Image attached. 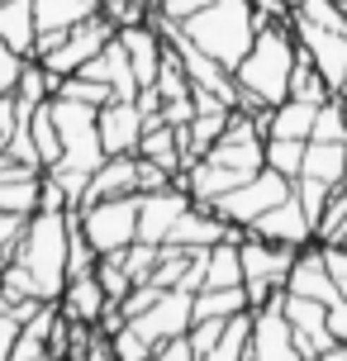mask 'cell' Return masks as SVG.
<instances>
[{
  "label": "cell",
  "instance_id": "cell-31",
  "mask_svg": "<svg viewBox=\"0 0 347 361\" xmlns=\"http://www.w3.org/2000/svg\"><path fill=\"white\" fill-rule=\"evenodd\" d=\"M53 95H62V100H81V105H95V109L114 100V90L105 86V81H91V76H76V72H72V76H62Z\"/></svg>",
  "mask_w": 347,
  "mask_h": 361
},
{
  "label": "cell",
  "instance_id": "cell-6",
  "mask_svg": "<svg viewBox=\"0 0 347 361\" xmlns=\"http://www.w3.org/2000/svg\"><path fill=\"white\" fill-rule=\"evenodd\" d=\"M81 233L91 238L95 257L124 252L128 243H138V195H114V200H95L76 209Z\"/></svg>",
  "mask_w": 347,
  "mask_h": 361
},
{
  "label": "cell",
  "instance_id": "cell-29",
  "mask_svg": "<svg viewBox=\"0 0 347 361\" xmlns=\"http://www.w3.org/2000/svg\"><path fill=\"white\" fill-rule=\"evenodd\" d=\"M310 138H314V143H347V100H343V95H333V100L319 105Z\"/></svg>",
  "mask_w": 347,
  "mask_h": 361
},
{
  "label": "cell",
  "instance_id": "cell-28",
  "mask_svg": "<svg viewBox=\"0 0 347 361\" xmlns=\"http://www.w3.org/2000/svg\"><path fill=\"white\" fill-rule=\"evenodd\" d=\"M291 100H305V105H324V100H333L329 81L314 72V62L305 53L295 57V72H291Z\"/></svg>",
  "mask_w": 347,
  "mask_h": 361
},
{
  "label": "cell",
  "instance_id": "cell-44",
  "mask_svg": "<svg viewBox=\"0 0 347 361\" xmlns=\"http://www.w3.org/2000/svg\"><path fill=\"white\" fill-rule=\"evenodd\" d=\"M338 95H343V100H347V76H343V86H338Z\"/></svg>",
  "mask_w": 347,
  "mask_h": 361
},
{
  "label": "cell",
  "instance_id": "cell-48",
  "mask_svg": "<svg viewBox=\"0 0 347 361\" xmlns=\"http://www.w3.org/2000/svg\"><path fill=\"white\" fill-rule=\"evenodd\" d=\"M338 5H347V0H338Z\"/></svg>",
  "mask_w": 347,
  "mask_h": 361
},
{
  "label": "cell",
  "instance_id": "cell-9",
  "mask_svg": "<svg viewBox=\"0 0 347 361\" xmlns=\"http://www.w3.org/2000/svg\"><path fill=\"white\" fill-rule=\"evenodd\" d=\"M110 38H114V24L105 15H91V19H81V24H72L67 38L57 43L53 53H43L38 62H43V72H53V76H72V72H81Z\"/></svg>",
  "mask_w": 347,
  "mask_h": 361
},
{
  "label": "cell",
  "instance_id": "cell-22",
  "mask_svg": "<svg viewBox=\"0 0 347 361\" xmlns=\"http://www.w3.org/2000/svg\"><path fill=\"white\" fill-rule=\"evenodd\" d=\"M238 238L229 233L214 247H205V286L200 290H224V286H243V252H238Z\"/></svg>",
  "mask_w": 347,
  "mask_h": 361
},
{
  "label": "cell",
  "instance_id": "cell-38",
  "mask_svg": "<svg viewBox=\"0 0 347 361\" xmlns=\"http://www.w3.org/2000/svg\"><path fill=\"white\" fill-rule=\"evenodd\" d=\"M24 228H29V219H24V214H0V257H5V262L15 257Z\"/></svg>",
  "mask_w": 347,
  "mask_h": 361
},
{
  "label": "cell",
  "instance_id": "cell-19",
  "mask_svg": "<svg viewBox=\"0 0 347 361\" xmlns=\"http://www.w3.org/2000/svg\"><path fill=\"white\" fill-rule=\"evenodd\" d=\"M62 314L67 319H81V324H91L105 314V305H110V295H105V286H100V276L95 271H81V276H67V286H62Z\"/></svg>",
  "mask_w": 347,
  "mask_h": 361
},
{
  "label": "cell",
  "instance_id": "cell-36",
  "mask_svg": "<svg viewBox=\"0 0 347 361\" xmlns=\"http://www.w3.org/2000/svg\"><path fill=\"white\" fill-rule=\"evenodd\" d=\"M338 190V185H324V180H310V176H300L295 180V200L305 204V214L319 224V214H324V204H329V195Z\"/></svg>",
  "mask_w": 347,
  "mask_h": 361
},
{
  "label": "cell",
  "instance_id": "cell-16",
  "mask_svg": "<svg viewBox=\"0 0 347 361\" xmlns=\"http://www.w3.org/2000/svg\"><path fill=\"white\" fill-rule=\"evenodd\" d=\"M114 38L124 43L128 62H133V72H138V86H152L157 81V67H162V34H157V24L152 19H138V24H119Z\"/></svg>",
  "mask_w": 347,
  "mask_h": 361
},
{
  "label": "cell",
  "instance_id": "cell-46",
  "mask_svg": "<svg viewBox=\"0 0 347 361\" xmlns=\"http://www.w3.org/2000/svg\"><path fill=\"white\" fill-rule=\"evenodd\" d=\"M147 5H152V10H157V5H166V0H147Z\"/></svg>",
  "mask_w": 347,
  "mask_h": 361
},
{
  "label": "cell",
  "instance_id": "cell-11",
  "mask_svg": "<svg viewBox=\"0 0 347 361\" xmlns=\"http://www.w3.org/2000/svg\"><path fill=\"white\" fill-rule=\"evenodd\" d=\"M195 200L185 195V185H162V190H138V243L162 247L166 233L176 228V219L190 209Z\"/></svg>",
  "mask_w": 347,
  "mask_h": 361
},
{
  "label": "cell",
  "instance_id": "cell-7",
  "mask_svg": "<svg viewBox=\"0 0 347 361\" xmlns=\"http://www.w3.org/2000/svg\"><path fill=\"white\" fill-rule=\"evenodd\" d=\"M286 290H276L262 309H252V343H248V361H305L295 347L291 319H286Z\"/></svg>",
  "mask_w": 347,
  "mask_h": 361
},
{
  "label": "cell",
  "instance_id": "cell-21",
  "mask_svg": "<svg viewBox=\"0 0 347 361\" xmlns=\"http://www.w3.org/2000/svg\"><path fill=\"white\" fill-rule=\"evenodd\" d=\"M105 0H34V24L38 34H67L72 24L100 15Z\"/></svg>",
  "mask_w": 347,
  "mask_h": 361
},
{
  "label": "cell",
  "instance_id": "cell-30",
  "mask_svg": "<svg viewBox=\"0 0 347 361\" xmlns=\"http://www.w3.org/2000/svg\"><path fill=\"white\" fill-rule=\"evenodd\" d=\"M262 157H267L272 171L295 180L300 166H305V138H267V143H262Z\"/></svg>",
  "mask_w": 347,
  "mask_h": 361
},
{
  "label": "cell",
  "instance_id": "cell-2",
  "mask_svg": "<svg viewBox=\"0 0 347 361\" xmlns=\"http://www.w3.org/2000/svg\"><path fill=\"white\" fill-rule=\"evenodd\" d=\"M181 34L200 48L205 57H214L219 67L233 72L248 57L257 38V19H252V0H205L195 15L181 19Z\"/></svg>",
  "mask_w": 347,
  "mask_h": 361
},
{
  "label": "cell",
  "instance_id": "cell-45",
  "mask_svg": "<svg viewBox=\"0 0 347 361\" xmlns=\"http://www.w3.org/2000/svg\"><path fill=\"white\" fill-rule=\"evenodd\" d=\"M286 5H291V10H300V5H305V0H286Z\"/></svg>",
  "mask_w": 347,
  "mask_h": 361
},
{
  "label": "cell",
  "instance_id": "cell-26",
  "mask_svg": "<svg viewBox=\"0 0 347 361\" xmlns=\"http://www.w3.org/2000/svg\"><path fill=\"white\" fill-rule=\"evenodd\" d=\"M29 133H34V147H38V157H43V171H48L62 157V133H57V119H53V100L29 109Z\"/></svg>",
  "mask_w": 347,
  "mask_h": 361
},
{
  "label": "cell",
  "instance_id": "cell-13",
  "mask_svg": "<svg viewBox=\"0 0 347 361\" xmlns=\"http://www.w3.org/2000/svg\"><path fill=\"white\" fill-rule=\"evenodd\" d=\"M286 319H291V333H295V347H300V357L314 361L329 343H338L329 333V305H319V300H305V295H291L286 290Z\"/></svg>",
  "mask_w": 347,
  "mask_h": 361
},
{
  "label": "cell",
  "instance_id": "cell-37",
  "mask_svg": "<svg viewBox=\"0 0 347 361\" xmlns=\"http://www.w3.org/2000/svg\"><path fill=\"white\" fill-rule=\"evenodd\" d=\"M24 62H29V57L15 53V48H10V43L0 38V95L19 86V72H24Z\"/></svg>",
  "mask_w": 347,
  "mask_h": 361
},
{
  "label": "cell",
  "instance_id": "cell-25",
  "mask_svg": "<svg viewBox=\"0 0 347 361\" xmlns=\"http://www.w3.org/2000/svg\"><path fill=\"white\" fill-rule=\"evenodd\" d=\"M243 309H252L248 290L243 286H224V290H200L195 305H190V319H233Z\"/></svg>",
  "mask_w": 347,
  "mask_h": 361
},
{
  "label": "cell",
  "instance_id": "cell-34",
  "mask_svg": "<svg viewBox=\"0 0 347 361\" xmlns=\"http://www.w3.org/2000/svg\"><path fill=\"white\" fill-rule=\"evenodd\" d=\"M224 328H229V319H190V328H185L190 352H195V357H205V352L224 338Z\"/></svg>",
  "mask_w": 347,
  "mask_h": 361
},
{
  "label": "cell",
  "instance_id": "cell-42",
  "mask_svg": "<svg viewBox=\"0 0 347 361\" xmlns=\"http://www.w3.org/2000/svg\"><path fill=\"white\" fill-rule=\"evenodd\" d=\"M329 333L338 343H347V300H333L329 305Z\"/></svg>",
  "mask_w": 347,
  "mask_h": 361
},
{
  "label": "cell",
  "instance_id": "cell-23",
  "mask_svg": "<svg viewBox=\"0 0 347 361\" xmlns=\"http://www.w3.org/2000/svg\"><path fill=\"white\" fill-rule=\"evenodd\" d=\"M300 176L324 180V185H347V143H305V166ZM295 176V180H300Z\"/></svg>",
  "mask_w": 347,
  "mask_h": 361
},
{
  "label": "cell",
  "instance_id": "cell-40",
  "mask_svg": "<svg viewBox=\"0 0 347 361\" xmlns=\"http://www.w3.org/2000/svg\"><path fill=\"white\" fill-rule=\"evenodd\" d=\"M15 338H19V319H15V309H10V300L0 295V361L10 357Z\"/></svg>",
  "mask_w": 347,
  "mask_h": 361
},
{
  "label": "cell",
  "instance_id": "cell-5",
  "mask_svg": "<svg viewBox=\"0 0 347 361\" xmlns=\"http://www.w3.org/2000/svg\"><path fill=\"white\" fill-rule=\"evenodd\" d=\"M238 252H243V290H248L252 309H262L276 290H286V276H291V262L300 247H281V243H267L243 228Z\"/></svg>",
  "mask_w": 347,
  "mask_h": 361
},
{
  "label": "cell",
  "instance_id": "cell-15",
  "mask_svg": "<svg viewBox=\"0 0 347 361\" xmlns=\"http://www.w3.org/2000/svg\"><path fill=\"white\" fill-rule=\"evenodd\" d=\"M100 124V143H105V157H119V152H138V138H143V109L133 100H110L95 114Z\"/></svg>",
  "mask_w": 347,
  "mask_h": 361
},
{
  "label": "cell",
  "instance_id": "cell-10",
  "mask_svg": "<svg viewBox=\"0 0 347 361\" xmlns=\"http://www.w3.org/2000/svg\"><path fill=\"white\" fill-rule=\"evenodd\" d=\"M190 305H195V295L181 290V286H171V290H162L138 319H128V324L138 328L152 347H162V343H171V338H185V328H190Z\"/></svg>",
  "mask_w": 347,
  "mask_h": 361
},
{
  "label": "cell",
  "instance_id": "cell-12",
  "mask_svg": "<svg viewBox=\"0 0 347 361\" xmlns=\"http://www.w3.org/2000/svg\"><path fill=\"white\" fill-rule=\"evenodd\" d=\"M286 290L291 295H305V300H319V305H333L343 300V290L333 281V267H329V252L324 243H305L291 262V276H286Z\"/></svg>",
  "mask_w": 347,
  "mask_h": 361
},
{
  "label": "cell",
  "instance_id": "cell-20",
  "mask_svg": "<svg viewBox=\"0 0 347 361\" xmlns=\"http://www.w3.org/2000/svg\"><path fill=\"white\" fill-rule=\"evenodd\" d=\"M314 114H319V105H305V100H291V95H286L281 105L262 109L257 124H262V138H305V143H310Z\"/></svg>",
  "mask_w": 347,
  "mask_h": 361
},
{
  "label": "cell",
  "instance_id": "cell-41",
  "mask_svg": "<svg viewBox=\"0 0 347 361\" xmlns=\"http://www.w3.org/2000/svg\"><path fill=\"white\" fill-rule=\"evenodd\" d=\"M152 361H195V352H190L185 338H171V343H162L157 352H152Z\"/></svg>",
  "mask_w": 347,
  "mask_h": 361
},
{
  "label": "cell",
  "instance_id": "cell-27",
  "mask_svg": "<svg viewBox=\"0 0 347 361\" xmlns=\"http://www.w3.org/2000/svg\"><path fill=\"white\" fill-rule=\"evenodd\" d=\"M43 204V176L34 180H0V214H38Z\"/></svg>",
  "mask_w": 347,
  "mask_h": 361
},
{
  "label": "cell",
  "instance_id": "cell-14",
  "mask_svg": "<svg viewBox=\"0 0 347 361\" xmlns=\"http://www.w3.org/2000/svg\"><path fill=\"white\" fill-rule=\"evenodd\" d=\"M248 233L267 238V243H281V247H305V243H314V219L305 214V204L295 200V190L281 204H272L267 214L257 219Z\"/></svg>",
  "mask_w": 347,
  "mask_h": 361
},
{
  "label": "cell",
  "instance_id": "cell-3",
  "mask_svg": "<svg viewBox=\"0 0 347 361\" xmlns=\"http://www.w3.org/2000/svg\"><path fill=\"white\" fill-rule=\"evenodd\" d=\"M10 262H19L34 276L43 300H62V286H67V209L29 214V228H24Z\"/></svg>",
  "mask_w": 347,
  "mask_h": 361
},
{
  "label": "cell",
  "instance_id": "cell-35",
  "mask_svg": "<svg viewBox=\"0 0 347 361\" xmlns=\"http://www.w3.org/2000/svg\"><path fill=\"white\" fill-rule=\"evenodd\" d=\"M300 19H310V24H324V29H343L347 34V15L338 0H305L300 10H295Z\"/></svg>",
  "mask_w": 347,
  "mask_h": 361
},
{
  "label": "cell",
  "instance_id": "cell-18",
  "mask_svg": "<svg viewBox=\"0 0 347 361\" xmlns=\"http://www.w3.org/2000/svg\"><path fill=\"white\" fill-rule=\"evenodd\" d=\"M229 233H243V228H229L209 204H190V209L176 219V228L166 233L162 247H190V252H205V247H214V243L229 238Z\"/></svg>",
  "mask_w": 347,
  "mask_h": 361
},
{
  "label": "cell",
  "instance_id": "cell-32",
  "mask_svg": "<svg viewBox=\"0 0 347 361\" xmlns=\"http://www.w3.org/2000/svg\"><path fill=\"white\" fill-rule=\"evenodd\" d=\"M95 276H100V286H105V295H110V300H124L128 290H133V281H128V271H124V262H119V252L95 257Z\"/></svg>",
  "mask_w": 347,
  "mask_h": 361
},
{
  "label": "cell",
  "instance_id": "cell-4",
  "mask_svg": "<svg viewBox=\"0 0 347 361\" xmlns=\"http://www.w3.org/2000/svg\"><path fill=\"white\" fill-rule=\"evenodd\" d=\"M291 190H295L291 176H281V171H272V166H262L257 176L238 180L233 190H224L219 200H209V209H214L229 228H252L257 219L267 214L272 204H281Z\"/></svg>",
  "mask_w": 347,
  "mask_h": 361
},
{
  "label": "cell",
  "instance_id": "cell-1",
  "mask_svg": "<svg viewBox=\"0 0 347 361\" xmlns=\"http://www.w3.org/2000/svg\"><path fill=\"white\" fill-rule=\"evenodd\" d=\"M295 57H300V43H295L291 24H267V29H257L248 57L233 67L238 90H243V105H238V109L262 114V109L281 105V100L291 95Z\"/></svg>",
  "mask_w": 347,
  "mask_h": 361
},
{
  "label": "cell",
  "instance_id": "cell-24",
  "mask_svg": "<svg viewBox=\"0 0 347 361\" xmlns=\"http://www.w3.org/2000/svg\"><path fill=\"white\" fill-rule=\"evenodd\" d=\"M0 38H5L15 53L34 57V38H38L34 0H0Z\"/></svg>",
  "mask_w": 347,
  "mask_h": 361
},
{
  "label": "cell",
  "instance_id": "cell-33",
  "mask_svg": "<svg viewBox=\"0 0 347 361\" xmlns=\"http://www.w3.org/2000/svg\"><path fill=\"white\" fill-rule=\"evenodd\" d=\"M110 347H114V357H119V361H152V352H157V347L147 343V338H143L133 324L119 328V333L110 338Z\"/></svg>",
  "mask_w": 347,
  "mask_h": 361
},
{
  "label": "cell",
  "instance_id": "cell-39",
  "mask_svg": "<svg viewBox=\"0 0 347 361\" xmlns=\"http://www.w3.org/2000/svg\"><path fill=\"white\" fill-rule=\"evenodd\" d=\"M162 185H176V176L166 171V166L147 162V157H138V190H162Z\"/></svg>",
  "mask_w": 347,
  "mask_h": 361
},
{
  "label": "cell",
  "instance_id": "cell-17",
  "mask_svg": "<svg viewBox=\"0 0 347 361\" xmlns=\"http://www.w3.org/2000/svg\"><path fill=\"white\" fill-rule=\"evenodd\" d=\"M114 195H138V152L105 157V162L91 171V180H86V190H81V204L114 200ZM81 204H76V209H81Z\"/></svg>",
  "mask_w": 347,
  "mask_h": 361
},
{
  "label": "cell",
  "instance_id": "cell-47",
  "mask_svg": "<svg viewBox=\"0 0 347 361\" xmlns=\"http://www.w3.org/2000/svg\"><path fill=\"white\" fill-rule=\"evenodd\" d=\"M67 361H86V357H67Z\"/></svg>",
  "mask_w": 347,
  "mask_h": 361
},
{
  "label": "cell",
  "instance_id": "cell-8",
  "mask_svg": "<svg viewBox=\"0 0 347 361\" xmlns=\"http://www.w3.org/2000/svg\"><path fill=\"white\" fill-rule=\"evenodd\" d=\"M291 29H295V43H300V53L314 62V72L329 81V90L338 95L347 76V34L343 29H324V24H310V19L291 15Z\"/></svg>",
  "mask_w": 347,
  "mask_h": 361
},
{
  "label": "cell",
  "instance_id": "cell-43",
  "mask_svg": "<svg viewBox=\"0 0 347 361\" xmlns=\"http://www.w3.org/2000/svg\"><path fill=\"white\" fill-rule=\"evenodd\" d=\"M314 361H347V343H329Z\"/></svg>",
  "mask_w": 347,
  "mask_h": 361
}]
</instances>
